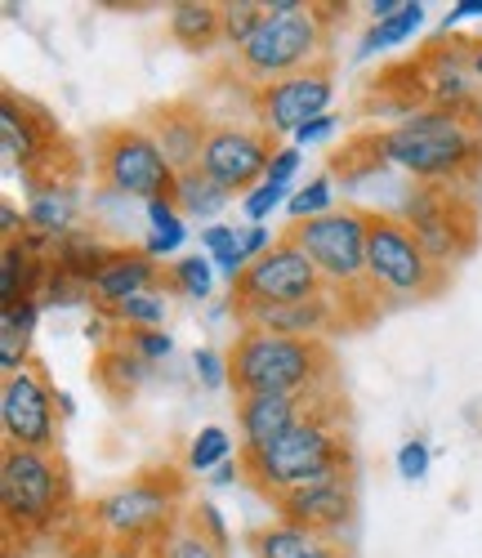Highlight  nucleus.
Masks as SVG:
<instances>
[{
  "label": "nucleus",
  "mask_w": 482,
  "mask_h": 558,
  "mask_svg": "<svg viewBox=\"0 0 482 558\" xmlns=\"http://www.w3.org/2000/svg\"><path fill=\"white\" fill-rule=\"evenodd\" d=\"M375 153L420 183L451 189L482 166V130L469 121V112L411 108L394 130L375 134Z\"/></svg>",
  "instance_id": "1"
},
{
  "label": "nucleus",
  "mask_w": 482,
  "mask_h": 558,
  "mask_svg": "<svg viewBox=\"0 0 482 558\" xmlns=\"http://www.w3.org/2000/svg\"><path fill=\"white\" fill-rule=\"evenodd\" d=\"M241 470H246L273 500L291 496L309 483H322L340 470H353V456L345 442V429L335 421V407L326 398H317L291 434H281L273 447L241 456Z\"/></svg>",
  "instance_id": "2"
},
{
  "label": "nucleus",
  "mask_w": 482,
  "mask_h": 558,
  "mask_svg": "<svg viewBox=\"0 0 482 558\" xmlns=\"http://www.w3.org/2000/svg\"><path fill=\"white\" fill-rule=\"evenodd\" d=\"M232 389L241 398L251 393H286V398H326L322 385L330 380V349L322 340L273 336L246 327L228 353Z\"/></svg>",
  "instance_id": "3"
},
{
  "label": "nucleus",
  "mask_w": 482,
  "mask_h": 558,
  "mask_svg": "<svg viewBox=\"0 0 482 558\" xmlns=\"http://www.w3.org/2000/svg\"><path fill=\"white\" fill-rule=\"evenodd\" d=\"M322 14L309 10L304 0H268V19L237 50V63L246 76L273 85L296 72H309L322 54Z\"/></svg>",
  "instance_id": "4"
},
{
  "label": "nucleus",
  "mask_w": 482,
  "mask_h": 558,
  "mask_svg": "<svg viewBox=\"0 0 482 558\" xmlns=\"http://www.w3.org/2000/svg\"><path fill=\"white\" fill-rule=\"evenodd\" d=\"M68 500V478L55 451H19L10 447L0 460V509H5V532L32 536L45 532Z\"/></svg>",
  "instance_id": "5"
},
{
  "label": "nucleus",
  "mask_w": 482,
  "mask_h": 558,
  "mask_svg": "<svg viewBox=\"0 0 482 558\" xmlns=\"http://www.w3.org/2000/svg\"><path fill=\"white\" fill-rule=\"evenodd\" d=\"M366 282L398 300H424L447 282V268L433 259L415 232L394 215H371L366 228Z\"/></svg>",
  "instance_id": "6"
},
{
  "label": "nucleus",
  "mask_w": 482,
  "mask_h": 558,
  "mask_svg": "<svg viewBox=\"0 0 482 558\" xmlns=\"http://www.w3.org/2000/svg\"><path fill=\"white\" fill-rule=\"evenodd\" d=\"M313 295H322V272L313 268V259L291 238H277V246L268 255H260L232 282V308L241 322L255 317V313H268V308L304 304Z\"/></svg>",
  "instance_id": "7"
},
{
  "label": "nucleus",
  "mask_w": 482,
  "mask_h": 558,
  "mask_svg": "<svg viewBox=\"0 0 482 558\" xmlns=\"http://www.w3.org/2000/svg\"><path fill=\"white\" fill-rule=\"evenodd\" d=\"M99 179L104 189L121 193V197H138L143 206L174 197L179 170L166 161L161 144L153 138V130H108L99 138Z\"/></svg>",
  "instance_id": "8"
},
{
  "label": "nucleus",
  "mask_w": 482,
  "mask_h": 558,
  "mask_svg": "<svg viewBox=\"0 0 482 558\" xmlns=\"http://www.w3.org/2000/svg\"><path fill=\"white\" fill-rule=\"evenodd\" d=\"M366 228H371V215L345 206V210H330L309 223H291L286 238L313 259L322 282L362 287L366 282Z\"/></svg>",
  "instance_id": "9"
},
{
  "label": "nucleus",
  "mask_w": 482,
  "mask_h": 558,
  "mask_svg": "<svg viewBox=\"0 0 482 558\" xmlns=\"http://www.w3.org/2000/svg\"><path fill=\"white\" fill-rule=\"evenodd\" d=\"M179 483L174 478H138L94 505V523L121 545H143L148 536H166L179 519Z\"/></svg>",
  "instance_id": "10"
},
{
  "label": "nucleus",
  "mask_w": 482,
  "mask_h": 558,
  "mask_svg": "<svg viewBox=\"0 0 482 558\" xmlns=\"http://www.w3.org/2000/svg\"><path fill=\"white\" fill-rule=\"evenodd\" d=\"M415 242L438 259L443 268L456 264L469 246H473V210L460 206L456 189H438V183H415L402 197V215H398Z\"/></svg>",
  "instance_id": "11"
},
{
  "label": "nucleus",
  "mask_w": 482,
  "mask_h": 558,
  "mask_svg": "<svg viewBox=\"0 0 482 558\" xmlns=\"http://www.w3.org/2000/svg\"><path fill=\"white\" fill-rule=\"evenodd\" d=\"M277 148H273V134L268 130H246V125H215L206 138V153H202V170L224 183V189L237 197L255 193L260 183L268 179Z\"/></svg>",
  "instance_id": "12"
},
{
  "label": "nucleus",
  "mask_w": 482,
  "mask_h": 558,
  "mask_svg": "<svg viewBox=\"0 0 482 558\" xmlns=\"http://www.w3.org/2000/svg\"><path fill=\"white\" fill-rule=\"evenodd\" d=\"M55 389L45 385L36 371L5 376L0 389V425H5L10 447L19 451H55L59 447V415H55Z\"/></svg>",
  "instance_id": "13"
},
{
  "label": "nucleus",
  "mask_w": 482,
  "mask_h": 558,
  "mask_svg": "<svg viewBox=\"0 0 482 558\" xmlns=\"http://www.w3.org/2000/svg\"><path fill=\"white\" fill-rule=\"evenodd\" d=\"M335 99V81L326 68H309L260 89V121L268 134H300L309 121L326 117Z\"/></svg>",
  "instance_id": "14"
},
{
  "label": "nucleus",
  "mask_w": 482,
  "mask_h": 558,
  "mask_svg": "<svg viewBox=\"0 0 482 558\" xmlns=\"http://www.w3.org/2000/svg\"><path fill=\"white\" fill-rule=\"evenodd\" d=\"M277 514H281V523H296V527H309L322 536H340L353 519V470H340L322 483H309L291 496H281Z\"/></svg>",
  "instance_id": "15"
},
{
  "label": "nucleus",
  "mask_w": 482,
  "mask_h": 558,
  "mask_svg": "<svg viewBox=\"0 0 482 558\" xmlns=\"http://www.w3.org/2000/svg\"><path fill=\"white\" fill-rule=\"evenodd\" d=\"M50 121L45 112L19 95H5L0 104V148H5V166L10 170H23V174H36V166L50 157Z\"/></svg>",
  "instance_id": "16"
},
{
  "label": "nucleus",
  "mask_w": 482,
  "mask_h": 558,
  "mask_svg": "<svg viewBox=\"0 0 482 558\" xmlns=\"http://www.w3.org/2000/svg\"><path fill=\"white\" fill-rule=\"evenodd\" d=\"M317 398H286V393H251L237 407V429H241V456H255L273 447L281 434H291L300 425V415Z\"/></svg>",
  "instance_id": "17"
},
{
  "label": "nucleus",
  "mask_w": 482,
  "mask_h": 558,
  "mask_svg": "<svg viewBox=\"0 0 482 558\" xmlns=\"http://www.w3.org/2000/svg\"><path fill=\"white\" fill-rule=\"evenodd\" d=\"M215 125H206V112L197 108H183V104H170L153 117V138L161 144L166 161L183 174V170H197L202 166V153H206V138H210Z\"/></svg>",
  "instance_id": "18"
},
{
  "label": "nucleus",
  "mask_w": 482,
  "mask_h": 558,
  "mask_svg": "<svg viewBox=\"0 0 482 558\" xmlns=\"http://www.w3.org/2000/svg\"><path fill=\"white\" fill-rule=\"evenodd\" d=\"M143 291H157V259L148 251H112L89 282V295L108 308H121Z\"/></svg>",
  "instance_id": "19"
},
{
  "label": "nucleus",
  "mask_w": 482,
  "mask_h": 558,
  "mask_svg": "<svg viewBox=\"0 0 482 558\" xmlns=\"http://www.w3.org/2000/svg\"><path fill=\"white\" fill-rule=\"evenodd\" d=\"M424 76V99L429 108H447V112H469L473 108V68H469V50H443L429 54L420 63Z\"/></svg>",
  "instance_id": "20"
},
{
  "label": "nucleus",
  "mask_w": 482,
  "mask_h": 558,
  "mask_svg": "<svg viewBox=\"0 0 482 558\" xmlns=\"http://www.w3.org/2000/svg\"><path fill=\"white\" fill-rule=\"evenodd\" d=\"M335 322V304L330 295H313L304 304H286V308H268V313H255L246 317V327H260V331H273V336H296V340H322Z\"/></svg>",
  "instance_id": "21"
},
{
  "label": "nucleus",
  "mask_w": 482,
  "mask_h": 558,
  "mask_svg": "<svg viewBox=\"0 0 482 558\" xmlns=\"http://www.w3.org/2000/svg\"><path fill=\"white\" fill-rule=\"evenodd\" d=\"M27 232H36V238H50L55 246L63 238H72L76 232V193L68 189V183H36L32 189V202H27Z\"/></svg>",
  "instance_id": "22"
},
{
  "label": "nucleus",
  "mask_w": 482,
  "mask_h": 558,
  "mask_svg": "<svg viewBox=\"0 0 482 558\" xmlns=\"http://www.w3.org/2000/svg\"><path fill=\"white\" fill-rule=\"evenodd\" d=\"M55 259L36 255L23 238L5 242V255H0V304H19V300H36L45 277H50Z\"/></svg>",
  "instance_id": "23"
},
{
  "label": "nucleus",
  "mask_w": 482,
  "mask_h": 558,
  "mask_svg": "<svg viewBox=\"0 0 482 558\" xmlns=\"http://www.w3.org/2000/svg\"><path fill=\"white\" fill-rule=\"evenodd\" d=\"M255 554L260 558H345V549L335 545V536L281 523V519L255 536Z\"/></svg>",
  "instance_id": "24"
},
{
  "label": "nucleus",
  "mask_w": 482,
  "mask_h": 558,
  "mask_svg": "<svg viewBox=\"0 0 482 558\" xmlns=\"http://www.w3.org/2000/svg\"><path fill=\"white\" fill-rule=\"evenodd\" d=\"M166 23H170V36L192 54H210L224 40V14L219 5H206V0H179V5H170Z\"/></svg>",
  "instance_id": "25"
},
{
  "label": "nucleus",
  "mask_w": 482,
  "mask_h": 558,
  "mask_svg": "<svg viewBox=\"0 0 482 558\" xmlns=\"http://www.w3.org/2000/svg\"><path fill=\"white\" fill-rule=\"evenodd\" d=\"M170 202L179 206L183 219H215V215L232 202V193L224 189V183H215V179L197 166V170H183V174H179Z\"/></svg>",
  "instance_id": "26"
},
{
  "label": "nucleus",
  "mask_w": 482,
  "mask_h": 558,
  "mask_svg": "<svg viewBox=\"0 0 482 558\" xmlns=\"http://www.w3.org/2000/svg\"><path fill=\"white\" fill-rule=\"evenodd\" d=\"M148 371H153V362H143L130 344H117V349H108V353L99 357V380H104V389L117 393V398L134 393L143 380H148Z\"/></svg>",
  "instance_id": "27"
},
{
  "label": "nucleus",
  "mask_w": 482,
  "mask_h": 558,
  "mask_svg": "<svg viewBox=\"0 0 482 558\" xmlns=\"http://www.w3.org/2000/svg\"><path fill=\"white\" fill-rule=\"evenodd\" d=\"M157 558H224V549L197 527V519H179L166 536H161V545H157Z\"/></svg>",
  "instance_id": "28"
},
{
  "label": "nucleus",
  "mask_w": 482,
  "mask_h": 558,
  "mask_svg": "<svg viewBox=\"0 0 482 558\" xmlns=\"http://www.w3.org/2000/svg\"><path fill=\"white\" fill-rule=\"evenodd\" d=\"M420 23H424V5H420V0H407V10H402V14L384 19V23H375V27L366 32V40H362V50H358V54L394 50V45H402V40H411V36L420 32Z\"/></svg>",
  "instance_id": "29"
},
{
  "label": "nucleus",
  "mask_w": 482,
  "mask_h": 558,
  "mask_svg": "<svg viewBox=\"0 0 482 558\" xmlns=\"http://www.w3.org/2000/svg\"><path fill=\"white\" fill-rule=\"evenodd\" d=\"M170 282L188 295V300H210V287H215V259L210 255H183L170 264Z\"/></svg>",
  "instance_id": "30"
},
{
  "label": "nucleus",
  "mask_w": 482,
  "mask_h": 558,
  "mask_svg": "<svg viewBox=\"0 0 482 558\" xmlns=\"http://www.w3.org/2000/svg\"><path fill=\"white\" fill-rule=\"evenodd\" d=\"M219 14H224V40L241 50L255 36V27L268 19V5H260V0H228V5H219Z\"/></svg>",
  "instance_id": "31"
},
{
  "label": "nucleus",
  "mask_w": 482,
  "mask_h": 558,
  "mask_svg": "<svg viewBox=\"0 0 482 558\" xmlns=\"http://www.w3.org/2000/svg\"><path fill=\"white\" fill-rule=\"evenodd\" d=\"M330 197H335V189H330V174H313L304 189H296V197L286 202V210H291V219L296 223H309V219H322V215H330L335 206H330Z\"/></svg>",
  "instance_id": "32"
},
{
  "label": "nucleus",
  "mask_w": 482,
  "mask_h": 558,
  "mask_svg": "<svg viewBox=\"0 0 482 558\" xmlns=\"http://www.w3.org/2000/svg\"><path fill=\"white\" fill-rule=\"evenodd\" d=\"M228 429H219V425H206L197 438L188 442V470L192 474H206V470H219V464L228 460Z\"/></svg>",
  "instance_id": "33"
},
{
  "label": "nucleus",
  "mask_w": 482,
  "mask_h": 558,
  "mask_svg": "<svg viewBox=\"0 0 482 558\" xmlns=\"http://www.w3.org/2000/svg\"><path fill=\"white\" fill-rule=\"evenodd\" d=\"M121 322H130L134 331H157L161 322H166V300H161V291H143V295H134V300H125L121 308H112Z\"/></svg>",
  "instance_id": "34"
},
{
  "label": "nucleus",
  "mask_w": 482,
  "mask_h": 558,
  "mask_svg": "<svg viewBox=\"0 0 482 558\" xmlns=\"http://www.w3.org/2000/svg\"><path fill=\"white\" fill-rule=\"evenodd\" d=\"M291 197H296V189H286V183H268V179H264L255 193L241 197V215H246V223H264L277 206H286Z\"/></svg>",
  "instance_id": "35"
},
{
  "label": "nucleus",
  "mask_w": 482,
  "mask_h": 558,
  "mask_svg": "<svg viewBox=\"0 0 482 558\" xmlns=\"http://www.w3.org/2000/svg\"><path fill=\"white\" fill-rule=\"evenodd\" d=\"M192 371H197V380H202V389H224V385H232V371H228V357L219 353V349H197L192 353Z\"/></svg>",
  "instance_id": "36"
},
{
  "label": "nucleus",
  "mask_w": 482,
  "mask_h": 558,
  "mask_svg": "<svg viewBox=\"0 0 482 558\" xmlns=\"http://www.w3.org/2000/svg\"><path fill=\"white\" fill-rule=\"evenodd\" d=\"M429 464H433V451H429L424 438H407V442L398 447V474H402L407 483H420V478L429 474Z\"/></svg>",
  "instance_id": "37"
},
{
  "label": "nucleus",
  "mask_w": 482,
  "mask_h": 558,
  "mask_svg": "<svg viewBox=\"0 0 482 558\" xmlns=\"http://www.w3.org/2000/svg\"><path fill=\"white\" fill-rule=\"evenodd\" d=\"M300 161H304V148H296V144L277 148V157H273V166H268V183H286V189H296Z\"/></svg>",
  "instance_id": "38"
},
{
  "label": "nucleus",
  "mask_w": 482,
  "mask_h": 558,
  "mask_svg": "<svg viewBox=\"0 0 482 558\" xmlns=\"http://www.w3.org/2000/svg\"><path fill=\"white\" fill-rule=\"evenodd\" d=\"M130 349H134L143 362H161V357L174 353V340H170L166 331H134V336H130Z\"/></svg>",
  "instance_id": "39"
},
{
  "label": "nucleus",
  "mask_w": 482,
  "mask_h": 558,
  "mask_svg": "<svg viewBox=\"0 0 482 558\" xmlns=\"http://www.w3.org/2000/svg\"><path fill=\"white\" fill-rule=\"evenodd\" d=\"M241 242V223H206L202 228V251L206 255H219L224 246H237Z\"/></svg>",
  "instance_id": "40"
},
{
  "label": "nucleus",
  "mask_w": 482,
  "mask_h": 558,
  "mask_svg": "<svg viewBox=\"0 0 482 558\" xmlns=\"http://www.w3.org/2000/svg\"><path fill=\"white\" fill-rule=\"evenodd\" d=\"M192 519H197V527L224 549L228 545V527H224V514H219V505H210V500H202L197 509H192Z\"/></svg>",
  "instance_id": "41"
},
{
  "label": "nucleus",
  "mask_w": 482,
  "mask_h": 558,
  "mask_svg": "<svg viewBox=\"0 0 482 558\" xmlns=\"http://www.w3.org/2000/svg\"><path fill=\"white\" fill-rule=\"evenodd\" d=\"M188 242V223L183 228H174V232H148V242H143V251H148L153 259H170V255H179V246Z\"/></svg>",
  "instance_id": "42"
},
{
  "label": "nucleus",
  "mask_w": 482,
  "mask_h": 558,
  "mask_svg": "<svg viewBox=\"0 0 482 558\" xmlns=\"http://www.w3.org/2000/svg\"><path fill=\"white\" fill-rule=\"evenodd\" d=\"M277 242H273V232L264 223H241V251H246V259L255 264L260 255H268Z\"/></svg>",
  "instance_id": "43"
},
{
  "label": "nucleus",
  "mask_w": 482,
  "mask_h": 558,
  "mask_svg": "<svg viewBox=\"0 0 482 558\" xmlns=\"http://www.w3.org/2000/svg\"><path fill=\"white\" fill-rule=\"evenodd\" d=\"M335 125H340V117H330V112H326V117L309 121V125H304V130L291 138V144H296V148H313V144H326V138L335 134Z\"/></svg>",
  "instance_id": "44"
},
{
  "label": "nucleus",
  "mask_w": 482,
  "mask_h": 558,
  "mask_svg": "<svg viewBox=\"0 0 482 558\" xmlns=\"http://www.w3.org/2000/svg\"><path fill=\"white\" fill-rule=\"evenodd\" d=\"M148 223H153V232H174V228H183V215L170 197H161V202H148Z\"/></svg>",
  "instance_id": "45"
},
{
  "label": "nucleus",
  "mask_w": 482,
  "mask_h": 558,
  "mask_svg": "<svg viewBox=\"0 0 482 558\" xmlns=\"http://www.w3.org/2000/svg\"><path fill=\"white\" fill-rule=\"evenodd\" d=\"M473 14H482V0H456V5H451V14L443 19V27L451 32L460 19H473Z\"/></svg>",
  "instance_id": "46"
},
{
  "label": "nucleus",
  "mask_w": 482,
  "mask_h": 558,
  "mask_svg": "<svg viewBox=\"0 0 482 558\" xmlns=\"http://www.w3.org/2000/svg\"><path fill=\"white\" fill-rule=\"evenodd\" d=\"M0 219H5V223H0V228H5V242H19V228L27 232V223H19V206H0Z\"/></svg>",
  "instance_id": "47"
},
{
  "label": "nucleus",
  "mask_w": 482,
  "mask_h": 558,
  "mask_svg": "<svg viewBox=\"0 0 482 558\" xmlns=\"http://www.w3.org/2000/svg\"><path fill=\"white\" fill-rule=\"evenodd\" d=\"M241 474H246V470H241V464H237V460H224V464H219V470L210 474V483H215V487H232V483H237Z\"/></svg>",
  "instance_id": "48"
},
{
  "label": "nucleus",
  "mask_w": 482,
  "mask_h": 558,
  "mask_svg": "<svg viewBox=\"0 0 482 558\" xmlns=\"http://www.w3.org/2000/svg\"><path fill=\"white\" fill-rule=\"evenodd\" d=\"M402 10H407V0H371V19H375V23L394 19V14H402Z\"/></svg>",
  "instance_id": "49"
},
{
  "label": "nucleus",
  "mask_w": 482,
  "mask_h": 558,
  "mask_svg": "<svg viewBox=\"0 0 482 558\" xmlns=\"http://www.w3.org/2000/svg\"><path fill=\"white\" fill-rule=\"evenodd\" d=\"M148 554V545H117V549H108L104 558H143Z\"/></svg>",
  "instance_id": "50"
},
{
  "label": "nucleus",
  "mask_w": 482,
  "mask_h": 558,
  "mask_svg": "<svg viewBox=\"0 0 482 558\" xmlns=\"http://www.w3.org/2000/svg\"><path fill=\"white\" fill-rule=\"evenodd\" d=\"M469 68H473V76L482 85V40H469Z\"/></svg>",
  "instance_id": "51"
},
{
  "label": "nucleus",
  "mask_w": 482,
  "mask_h": 558,
  "mask_svg": "<svg viewBox=\"0 0 482 558\" xmlns=\"http://www.w3.org/2000/svg\"><path fill=\"white\" fill-rule=\"evenodd\" d=\"M143 558H157V549H153V554H143Z\"/></svg>",
  "instance_id": "52"
}]
</instances>
